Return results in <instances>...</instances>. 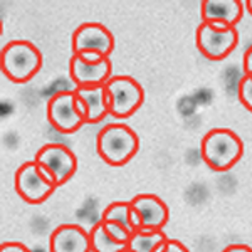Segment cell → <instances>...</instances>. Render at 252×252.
<instances>
[{
    "instance_id": "obj_1",
    "label": "cell",
    "mask_w": 252,
    "mask_h": 252,
    "mask_svg": "<svg viewBox=\"0 0 252 252\" xmlns=\"http://www.w3.org/2000/svg\"><path fill=\"white\" fill-rule=\"evenodd\" d=\"M202 160L212 172H229L244 157V141L229 128H212L200 143Z\"/></svg>"
},
{
    "instance_id": "obj_2",
    "label": "cell",
    "mask_w": 252,
    "mask_h": 252,
    "mask_svg": "<svg viewBox=\"0 0 252 252\" xmlns=\"http://www.w3.org/2000/svg\"><path fill=\"white\" fill-rule=\"evenodd\" d=\"M44 58L40 49L31 40H10L0 52V69L15 84H26L39 74Z\"/></svg>"
},
{
    "instance_id": "obj_3",
    "label": "cell",
    "mask_w": 252,
    "mask_h": 252,
    "mask_svg": "<svg viewBox=\"0 0 252 252\" xmlns=\"http://www.w3.org/2000/svg\"><path fill=\"white\" fill-rule=\"evenodd\" d=\"M138 150L140 138L125 123H109L96 136L97 155L109 166H125L136 157Z\"/></svg>"
},
{
    "instance_id": "obj_4",
    "label": "cell",
    "mask_w": 252,
    "mask_h": 252,
    "mask_svg": "<svg viewBox=\"0 0 252 252\" xmlns=\"http://www.w3.org/2000/svg\"><path fill=\"white\" fill-rule=\"evenodd\" d=\"M47 121L56 131L63 135H72L88 125V109L78 93L59 91L47 101Z\"/></svg>"
},
{
    "instance_id": "obj_5",
    "label": "cell",
    "mask_w": 252,
    "mask_h": 252,
    "mask_svg": "<svg viewBox=\"0 0 252 252\" xmlns=\"http://www.w3.org/2000/svg\"><path fill=\"white\" fill-rule=\"evenodd\" d=\"M239 44L237 27L217 22H200L195 31V46L204 58L222 61L229 58Z\"/></svg>"
},
{
    "instance_id": "obj_6",
    "label": "cell",
    "mask_w": 252,
    "mask_h": 252,
    "mask_svg": "<svg viewBox=\"0 0 252 252\" xmlns=\"http://www.w3.org/2000/svg\"><path fill=\"white\" fill-rule=\"evenodd\" d=\"M34 161L58 189L67 184L78 172V158L71 148L63 143H46L40 146L34 155Z\"/></svg>"
},
{
    "instance_id": "obj_7",
    "label": "cell",
    "mask_w": 252,
    "mask_h": 252,
    "mask_svg": "<svg viewBox=\"0 0 252 252\" xmlns=\"http://www.w3.org/2000/svg\"><path fill=\"white\" fill-rule=\"evenodd\" d=\"M109 96V115L118 120L133 116L145 103V89L131 76H113L106 83Z\"/></svg>"
},
{
    "instance_id": "obj_8",
    "label": "cell",
    "mask_w": 252,
    "mask_h": 252,
    "mask_svg": "<svg viewBox=\"0 0 252 252\" xmlns=\"http://www.w3.org/2000/svg\"><path fill=\"white\" fill-rule=\"evenodd\" d=\"M15 192L26 204L40 205L51 198V195L56 192V187L51 180L42 173L40 166L34 160L24 161L17 168L14 178Z\"/></svg>"
},
{
    "instance_id": "obj_9",
    "label": "cell",
    "mask_w": 252,
    "mask_h": 252,
    "mask_svg": "<svg viewBox=\"0 0 252 252\" xmlns=\"http://www.w3.org/2000/svg\"><path fill=\"white\" fill-rule=\"evenodd\" d=\"M71 47L72 54H79V52L86 51H97L109 58L113 49H115V37L103 24L84 22L72 32Z\"/></svg>"
},
{
    "instance_id": "obj_10",
    "label": "cell",
    "mask_w": 252,
    "mask_h": 252,
    "mask_svg": "<svg viewBox=\"0 0 252 252\" xmlns=\"http://www.w3.org/2000/svg\"><path fill=\"white\" fill-rule=\"evenodd\" d=\"M69 76L76 88L104 86L113 78L111 59L104 58L99 63H86L78 54L69 59Z\"/></svg>"
},
{
    "instance_id": "obj_11",
    "label": "cell",
    "mask_w": 252,
    "mask_h": 252,
    "mask_svg": "<svg viewBox=\"0 0 252 252\" xmlns=\"http://www.w3.org/2000/svg\"><path fill=\"white\" fill-rule=\"evenodd\" d=\"M129 202L141 219V230H163L170 219L163 198L155 193H138Z\"/></svg>"
},
{
    "instance_id": "obj_12",
    "label": "cell",
    "mask_w": 252,
    "mask_h": 252,
    "mask_svg": "<svg viewBox=\"0 0 252 252\" xmlns=\"http://www.w3.org/2000/svg\"><path fill=\"white\" fill-rule=\"evenodd\" d=\"M49 252H91V237L78 223H63L49 237Z\"/></svg>"
},
{
    "instance_id": "obj_13",
    "label": "cell",
    "mask_w": 252,
    "mask_h": 252,
    "mask_svg": "<svg viewBox=\"0 0 252 252\" xmlns=\"http://www.w3.org/2000/svg\"><path fill=\"white\" fill-rule=\"evenodd\" d=\"M246 12L242 0H204L200 3L202 22H217L229 27H237Z\"/></svg>"
},
{
    "instance_id": "obj_14",
    "label": "cell",
    "mask_w": 252,
    "mask_h": 252,
    "mask_svg": "<svg viewBox=\"0 0 252 252\" xmlns=\"http://www.w3.org/2000/svg\"><path fill=\"white\" fill-rule=\"evenodd\" d=\"M78 96L83 99L88 109V125L101 123L109 115V96L106 84L104 86L76 88Z\"/></svg>"
},
{
    "instance_id": "obj_15",
    "label": "cell",
    "mask_w": 252,
    "mask_h": 252,
    "mask_svg": "<svg viewBox=\"0 0 252 252\" xmlns=\"http://www.w3.org/2000/svg\"><path fill=\"white\" fill-rule=\"evenodd\" d=\"M168 235L163 230H138L131 235L128 249L131 252H157Z\"/></svg>"
},
{
    "instance_id": "obj_16",
    "label": "cell",
    "mask_w": 252,
    "mask_h": 252,
    "mask_svg": "<svg viewBox=\"0 0 252 252\" xmlns=\"http://www.w3.org/2000/svg\"><path fill=\"white\" fill-rule=\"evenodd\" d=\"M89 237H91V252H123L128 247L109 237L101 220L93 225Z\"/></svg>"
},
{
    "instance_id": "obj_17",
    "label": "cell",
    "mask_w": 252,
    "mask_h": 252,
    "mask_svg": "<svg viewBox=\"0 0 252 252\" xmlns=\"http://www.w3.org/2000/svg\"><path fill=\"white\" fill-rule=\"evenodd\" d=\"M131 202L129 200H120V202H113L109 204L106 209L101 214V220L103 222H116L121 223L123 227L129 230L133 234V227H131Z\"/></svg>"
},
{
    "instance_id": "obj_18",
    "label": "cell",
    "mask_w": 252,
    "mask_h": 252,
    "mask_svg": "<svg viewBox=\"0 0 252 252\" xmlns=\"http://www.w3.org/2000/svg\"><path fill=\"white\" fill-rule=\"evenodd\" d=\"M103 225H104V229H106V232L109 234V237L115 239L116 242L128 246V242H129V239H131L133 234L129 232L126 227H123L121 223H116V222H103Z\"/></svg>"
},
{
    "instance_id": "obj_19",
    "label": "cell",
    "mask_w": 252,
    "mask_h": 252,
    "mask_svg": "<svg viewBox=\"0 0 252 252\" xmlns=\"http://www.w3.org/2000/svg\"><path fill=\"white\" fill-rule=\"evenodd\" d=\"M239 101L247 111L252 113V76L244 74L239 83Z\"/></svg>"
},
{
    "instance_id": "obj_20",
    "label": "cell",
    "mask_w": 252,
    "mask_h": 252,
    "mask_svg": "<svg viewBox=\"0 0 252 252\" xmlns=\"http://www.w3.org/2000/svg\"><path fill=\"white\" fill-rule=\"evenodd\" d=\"M157 252H190L189 247L184 242L177 241V239H166V241L158 247Z\"/></svg>"
},
{
    "instance_id": "obj_21",
    "label": "cell",
    "mask_w": 252,
    "mask_h": 252,
    "mask_svg": "<svg viewBox=\"0 0 252 252\" xmlns=\"http://www.w3.org/2000/svg\"><path fill=\"white\" fill-rule=\"evenodd\" d=\"M0 252H32V251L22 242H2Z\"/></svg>"
},
{
    "instance_id": "obj_22",
    "label": "cell",
    "mask_w": 252,
    "mask_h": 252,
    "mask_svg": "<svg viewBox=\"0 0 252 252\" xmlns=\"http://www.w3.org/2000/svg\"><path fill=\"white\" fill-rule=\"evenodd\" d=\"M79 58L83 61H86V63H99V61H103L104 58H108V56H104L103 52H97V51H86V52H79Z\"/></svg>"
},
{
    "instance_id": "obj_23",
    "label": "cell",
    "mask_w": 252,
    "mask_h": 252,
    "mask_svg": "<svg viewBox=\"0 0 252 252\" xmlns=\"http://www.w3.org/2000/svg\"><path fill=\"white\" fill-rule=\"evenodd\" d=\"M242 66H244V74L252 76V46L247 47V51L244 52Z\"/></svg>"
},
{
    "instance_id": "obj_24",
    "label": "cell",
    "mask_w": 252,
    "mask_h": 252,
    "mask_svg": "<svg viewBox=\"0 0 252 252\" xmlns=\"http://www.w3.org/2000/svg\"><path fill=\"white\" fill-rule=\"evenodd\" d=\"M222 252H252V247L247 244H230Z\"/></svg>"
},
{
    "instance_id": "obj_25",
    "label": "cell",
    "mask_w": 252,
    "mask_h": 252,
    "mask_svg": "<svg viewBox=\"0 0 252 252\" xmlns=\"http://www.w3.org/2000/svg\"><path fill=\"white\" fill-rule=\"evenodd\" d=\"M244 3H246V10L252 15V0H246Z\"/></svg>"
},
{
    "instance_id": "obj_26",
    "label": "cell",
    "mask_w": 252,
    "mask_h": 252,
    "mask_svg": "<svg viewBox=\"0 0 252 252\" xmlns=\"http://www.w3.org/2000/svg\"><path fill=\"white\" fill-rule=\"evenodd\" d=\"M123 252H131V251H129V249H128V247H126V249H125Z\"/></svg>"
}]
</instances>
